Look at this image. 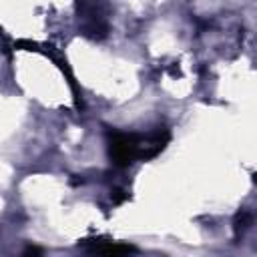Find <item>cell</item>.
<instances>
[{
    "label": "cell",
    "instance_id": "1",
    "mask_svg": "<svg viewBox=\"0 0 257 257\" xmlns=\"http://www.w3.org/2000/svg\"><path fill=\"white\" fill-rule=\"evenodd\" d=\"M141 149L143 137L122 131L108 133V157L116 167H128L135 159H141Z\"/></svg>",
    "mask_w": 257,
    "mask_h": 257
},
{
    "label": "cell",
    "instance_id": "2",
    "mask_svg": "<svg viewBox=\"0 0 257 257\" xmlns=\"http://www.w3.org/2000/svg\"><path fill=\"white\" fill-rule=\"evenodd\" d=\"M92 257H128L135 247L126 243H112L104 239H92V241H82L80 243Z\"/></svg>",
    "mask_w": 257,
    "mask_h": 257
},
{
    "label": "cell",
    "instance_id": "3",
    "mask_svg": "<svg viewBox=\"0 0 257 257\" xmlns=\"http://www.w3.org/2000/svg\"><path fill=\"white\" fill-rule=\"evenodd\" d=\"M22 257H42V251L38 247H34V245H28Z\"/></svg>",
    "mask_w": 257,
    "mask_h": 257
}]
</instances>
